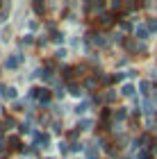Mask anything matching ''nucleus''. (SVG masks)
<instances>
[{
	"label": "nucleus",
	"mask_w": 157,
	"mask_h": 159,
	"mask_svg": "<svg viewBox=\"0 0 157 159\" xmlns=\"http://www.w3.org/2000/svg\"><path fill=\"white\" fill-rule=\"evenodd\" d=\"M132 91H134V89H132L130 84H127V86H123V93H125V96H132Z\"/></svg>",
	"instance_id": "f257e3e1"
}]
</instances>
